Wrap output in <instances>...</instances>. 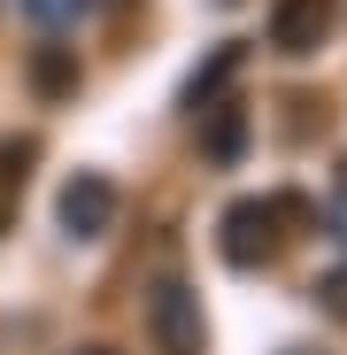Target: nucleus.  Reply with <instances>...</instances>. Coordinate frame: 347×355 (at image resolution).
I'll return each instance as SVG.
<instances>
[{
    "label": "nucleus",
    "mask_w": 347,
    "mask_h": 355,
    "mask_svg": "<svg viewBox=\"0 0 347 355\" xmlns=\"http://www.w3.org/2000/svg\"><path fill=\"white\" fill-rule=\"evenodd\" d=\"M309 302H317L324 317H347V263H339V270H324V278L309 286Z\"/></svg>",
    "instance_id": "1a4fd4ad"
},
{
    "label": "nucleus",
    "mask_w": 347,
    "mask_h": 355,
    "mask_svg": "<svg viewBox=\"0 0 347 355\" xmlns=\"http://www.w3.org/2000/svg\"><path fill=\"white\" fill-rule=\"evenodd\" d=\"M31 78H39V93H70V85H78V62H70L62 46H46L39 62H31Z\"/></svg>",
    "instance_id": "6e6552de"
},
{
    "label": "nucleus",
    "mask_w": 347,
    "mask_h": 355,
    "mask_svg": "<svg viewBox=\"0 0 347 355\" xmlns=\"http://www.w3.org/2000/svg\"><path fill=\"white\" fill-rule=\"evenodd\" d=\"M240 62H247V54H240V39H224V46L208 54V62H201V70L186 78V108H208V101H216V93H224L231 78H240Z\"/></svg>",
    "instance_id": "423d86ee"
},
{
    "label": "nucleus",
    "mask_w": 347,
    "mask_h": 355,
    "mask_svg": "<svg viewBox=\"0 0 347 355\" xmlns=\"http://www.w3.org/2000/svg\"><path fill=\"white\" fill-rule=\"evenodd\" d=\"M278 355H317V347H278Z\"/></svg>",
    "instance_id": "f8f14e48"
},
{
    "label": "nucleus",
    "mask_w": 347,
    "mask_h": 355,
    "mask_svg": "<svg viewBox=\"0 0 347 355\" xmlns=\"http://www.w3.org/2000/svg\"><path fill=\"white\" fill-rule=\"evenodd\" d=\"M285 216H294V201H263V193H247V201H231L224 209V224H216V248H224V263L231 270H263L270 255H278V240H285Z\"/></svg>",
    "instance_id": "f257e3e1"
},
{
    "label": "nucleus",
    "mask_w": 347,
    "mask_h": 355,
    "mask_svg": "<svg viewBox=\"0 0 347 355\" xmlns=\"http://www.w3.org/2000/svg\"><path fill=\"white\" fill-rule=\"evenodd\" d=\"M85 355H108V347H85Z\"/></svg>",
    "instance_id": "ddd939ff"
},
{
    "label": "nucleus",
    "mask_w": 347,
    "mask_h": 355,
    "mask_svg": "<svg viewBox=\"0 0 347 355\" xmlns=\"http://www.w3.org/2000/svg\"><path fill=\"white\" fill-rule=\"evenodd\" d=\"M147 317H154V332L178 347V355H193V347H201V293H193V286L162 278V286H154V302H147Z\"/></svg>",
    "instance_id": "20e7f679"
},
{
    "label": "nucleus",
    "mask_w": 347,
    "mask_h": 355,
    "mask_svg": "<svg viewBox=\"0 0 347 355\" xmlns=\"http://www.w3.org/2000/svg\"><path fill=\"white\" fill-rule=\"evenodd\" d=\"M54 216H62L70 240H100V232L116 224V186H108L100 170H78L70 186H62V201H54Z\"/></svg>",
    "instance_id": "f03ea898"
},
{
    "label": "nucleus",
    "mask_w": 347,
    "mask_h": 355,
    "mask_svg": "<svg viewBox=\"0 0 347 355\" xmlns=\"http://www.w3.org/2000/svg\"><path fill=\"white\" fill-rule=\"evenodd\" d=\"M332 0H278L270 8V46L278 54H317L324 39H332Z\"/></svg>",
    "instance_id": "7ed1b4c3"
},
{
    "label": "nucleus",
    "mask_w": 347,
    "mask_h": 355,
    "mask_svg": "<svg viewBox=\"0 0 347 355\" xmlns=\"http://www.w3.org/2000/svg\"><path fill=\"white\" fill-rule=\"evenodd\" d=\"M16 8H24V24H39V31H70V24L93 16V0H16Z\"/></svg>",
    "instance_id": "0eeeda50"
},
{
    "label": "nucleus",
    "mask_w": 347,
    "mask_h": 355,
    "mask_svg": "<svg viewBox=\"0 0 347 355\" xmlns=\"http://www.w3.org/2000/svg\"><path fill=\"white\" fill-rule=\"evenodd\" d=\"M193 116H208L201 147H208L216 162H240V147H247V108H240V101H208V108H193Z\"/></svg>",
    "instance_id": "39448f33"
},
{
    "label": "nucleus",
    "mask_w": 347,
    "mask_h": 355,
    "mask_svg": "<svg viewBox=\"0 0 347 355\" xmlns=\"http://www.w3.org/2000/svg\"><path fill=\"white\" fill-rule=\"evenodd\" d=\"M324 224H332V240H347V186L332 193V209H324Z\"/></svg>",
    "instance_id": "9d476101"
},
{
    "label": "nucleus",
    "mask_w": 347,
    "mask_h": 355,
    "mask_svg": "<svg viewBox=\"0 0 347 355\" xmlns=\"http://www.w3.org/2000/svg\"><path fill=\"white\" fill-rule=\"evenodd\" d=\"M0 232H8V186H0Z\"/></svg>",
    "instance_id": "9b49d317"
}]
</instances>
